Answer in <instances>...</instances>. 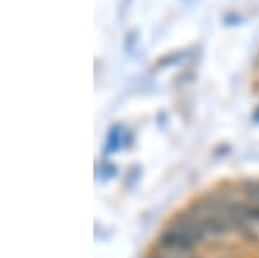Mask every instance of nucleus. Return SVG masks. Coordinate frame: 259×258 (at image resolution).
Segmentation results:
<instances>
[{
	"mask_svg": "<svg viewBox=\"0 0 259 258\" xmlns=\"http://www.w3.org/2000/svg\"><path fill=\"white\" fill-rule=\"evenodd\" d=\"M206 238V232L202 231L197 220L192 215H183L162 232L159 244L171 255H187Z\"/></svg>",
	"mask_w": 259,
	"mask_h": 258,
	"instance_id": "obj_1",
	"label": "nucleus"
},
{
	"mask_svg": "<svg viewBox=\"0 0 259 258\" xmlns=\"http://www.w3.org/2000/svg\"><path fill=\"white\" fill-rule=\"evenodd\" d=\"M157 258H187L183 255H171V256H157Z\"/></svg>",
	"mask_w": 259,
	"mask_h": 258,
	"instance_id": "obj_2",
	"label": "nucleus"
}]
</instances>
